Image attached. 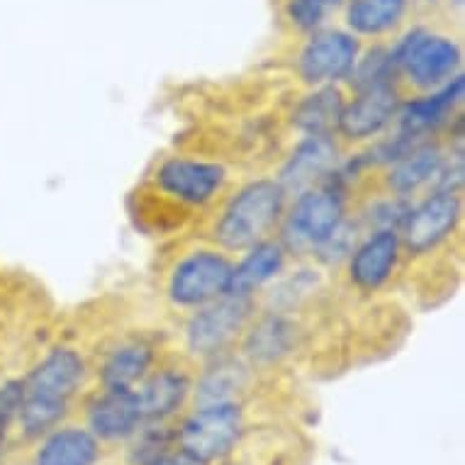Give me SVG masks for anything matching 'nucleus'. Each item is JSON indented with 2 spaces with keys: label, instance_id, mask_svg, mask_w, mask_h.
Segmentation results:
<instances>
[{
  "label": "nucleus",
  "instance_id": "obj_22",
  "mask_svg": "<svg viewBox=\"0 0 465 465\" xmlns=\"http://www.w3.org/2000/svg\"><path fill=\"white\" fill-rule=\"evenodd\" d=\"M214 363L207 368L198 382V400L203 404L232 402L234 392L246 385V368L237 359L214 356Z\"/></svg>",
  "mask_w": 465,
  "mask_h": 465
},
{
  "label": "nucleus",
  "instance_id": "obj_14",
  "mask_svg": "<svg viewBox=\"0 0 465 465\" xmlns=\"http://www.w3.org/2000/svg\"><path fill=\"white\" fill-rule=\"evenodd\" d=\"M142 410H139L134 390H105L88 404V431L95 439L117 441L137 434L142 427Z\"/></svg>",
  "mask_w": 465,
  "mask_h": 465
},
{
  "label": "nucleus",
  "instance_id": "obj_20",
  "mask_svg": "<svg viewBox=\"0 0 465 465\" xmlns=\"http://www.w3.org/2000/svg\"><path fill=\"white\" fill-rule=\"evenodd\" d=\"M343 105H346V100H343L339 88L317 85L310 95L300 100L292 123L298 124V130L305 132L307 137L310 134L312 137H331L334 132H339Z\"/></svg>",
  "mask_w": 465,
  "mask_h": 465
},
{
  "label": "nucleus",
  "instance_id": "obj_11",
  "mask_svg": "<svg viewBox=\"0 0 465 465\" xmlns=\"http://www.w3.org/2000/svg\"><path fill=\"white\" fill-rule=\"evenodd\" d=\"M336 161H339V149H336L331 137H305L295 146V152L290 153L285 166L281 168V176L275 178L282 185L285 195L290 193L310 191L317 185L327 183L329 178H334Z\"/></svg>",
  "mask_w": 465,
  "mask_h": 465
},
{
  "label": "nucleus",
  "instance_id": "obj_3",
  "mask_svg": "<svg viewBox=\"0 0 465 465\" xmlns=\"http://www.w3.org/2000/svg\"><path fill=\"white\" fill-rule=\"evenodd\" d=\"M232 271H234V263L220 252L198 249L188 253L168 275V300L188 310L210 305L222 295H229Z\"/></svg>",
  "mask_w": 465,
  "mask_h": 465
},
{
  "label": "nucleus",
  "instance_id": "obj_7",
  "mask_svg": "<svg viewBox=\"0 0 465 465\" xmlns=\"http://www.w3.org/2000/svg\"><path fill=\"white\" fill-rule=\"evenodd\" d=\"M460 220V198L458 191L436 188L420 205L407 210L402 220V246L410 253H429L453 234Z\"/></svg>",
  "mask_w": 465,
  "mask_h": 465
},
{
  "label": "nucleus",
  "instance_id": "obj_26",
  "mask_svg": "<svg viewBox=\"0 0 465 465\" xmlns=\"http://www.w3.org/2000/svg\"><path fill=\"white\" fill-rule=\"evenodd\" d=\"M341 0H290L288 15L292 25H298L300 30H317L331 10L339 8Z\"/></svg>",
  "mask_w": 465,
  "mask_h": 465
},
{
  "label": "nucleus",
  "instance_id": "obj_1",
  "mask_svg": "<svg viewBox=\"0 0 465 465\" xmlns=\"http://www.w3.org/2000/svg\"><path fill=\"white\" fill-rule=\"evenodd\" d=\"M285 213V191L278 181L261 178L244 185L224 207L214 237L227 252H246L259 244Z\"/></svg>",
  "mask_w": 465,
  "mask_h": 465
},
{
  "label": "nucleus",
  "instance_id": "obj_5",
  "mask_svg": "<svg viewBox=\"0 0 465 465\" xmlns=\"http://www.w3.org/2000/svg\"><path fill=\"white\" fill-rule=\"evenodd\" d=\"M390 54L397 71H404L414 85L431 91L456 76L460 64V49L453 39L424 30L410 32Z\"/></svg>",
  "mask_w": 465,
  "mask_h": 465
},
{
  "label": "nucleus",
  "instance_id": "obj_24",
  "mask_svg": "<svg viewBox=\"0 0 465 465\" xmlns=\"http://www.w3.org/2000/svg\"><path fill=\"white\" fill-rule=\"evenodd\" d=\"M407 0H351L349 25L359 35H382L404 15Z\"/></svg>",
  "mask_w": 465,
  "mask_h": 465
},
{
  "label": "nucleus",
  "instance_id": "obj_15",
  "mask_svg": "<svg viewBox=\"0 0 465 465\" xmlns=\"http://www.w3.org/2000/svg\"><path fill=\"white\" fill-rule=\"evenodd\" d=\"M463 88L465 81L458 74V76H453L443 85L434 88L431 95H427V98L412 100L407 105H400V113H397V117H400V132L410 134L414 139H421L424 134L436 130L439 124L449 120L453 107L463 100Z\"/></svg>",
  "mask_w": 465,
  "mask_h": 465
},
{
  "label": "nucleus",
  "instance_id": "obj_16",
  "mask_svg": "<svg viewBox=\"0 0 465 465\" xmlns=\"http://www.w3.org/2000/svg\"><path fill=\"white\" fill-rule=\"evenodd\" d=\"M446 163H449V159L439 146L431 144V142H420L412 149H407L400 159L392 161L388 183L397 198H407V195H414L427 185H439V178H441Z\"/></svg>",
  "mask_w": 465,
  "mask_h": 465
},
{
  "label": "nucleus",
  "instance_id": "obj_23",
  "mask_svg": "<svg viewBox=\"0 0 465 465\" xmlns=\"http://www.w3.org/2000/svg\"><path fill=\"white\" fill-rule=\"evenodd\" d=\"M292 343V331H290L288 322L282 317H266L261 320L256 327L246 336V356L259 363H273L281 356H285Z\"/></svg>",
  "mask_w": 465,
  "mask_h": 465
},
{
  "label": "nucleus",
  "instance_id": "obj_29",
  "mask_svg": "<svg viewBox=\"0 0 465 465\" xmlns=\"http://www.w3.org/2000/svg\"><path fill=\"white\" fill-rule=\"evenodd\" d=\"M153 465H207V463H203V460H198V458L188 456V453H183V450H178V453H168V456H163Z\"/></svg>",
  "mask_w": 465,
  "mask_h": 465
},
{
  "label": "nucleus",
  "instance_id": "obj_28",
  "mask_svg": "<svg viewBox=\"0 0 465 465\" xmlns=\"http://www.w3.org/2000/svg\"><path fill=\"white\" fill-rule=\"evenodd\" d=\"M25 402V378H8L0 382V429L17 424Z\"/></svg>",
  "mask_w": 465,
  "mask_h": 465
},
{
  "label": "nucleus",
  "instance_id": "obj_19",
  "mask_svg": "<svg viewBox=\"0 0 465 465\" xmlns=\"http://www.w3.org/2000/svg\"><path fill=\"white\" fill-rule=\"evenodd\" d=\"M191 392V381L181 371H159L146 378L137 392L139 410L144 420H166L183 407L185 397Z\"/></svg>",
  "mask_w": 465,
  "mask_h": 465
},
{
  "label": "nucleus",
  "instance_id": "obj_4",
  "mask_svg": "<svg viewBox=\"0 0 465 465\" xmlns=\"http://www.w3.org/2000/svg\"><path fill=\"white\" fill-rule=\"evenodd\" d=\"M242 410L234 402L203 404L178 431L181 450L203 463L220 460L234 449L242 436Z\"/></svg>",
  "mask_w": 465,
  "mask_h": 465
},
{
  "label": "nucleus",
  "instance_id": "obj_13",
  "mask_svg": "<svg viewBox=\"0 0 465 465\" xmlns=\"http://www.w3.org/2000/svg\"><path fill=\"white\" fill-rule=\"evenodd\" d=\"M400 249H402V239L395 227L375 229L371 237L363 239L351 252L349 275L353 285L363 292L382 288L400 261Z\"/></svg>",
  "mask_w": 465,
  "mask_h": 465
},
{
  "label": "nucleus",
  "instance_id": "obj_9",
  "mask_svg": "<svg viewBox=\"0 0 465 465\" xmlns=\"http://www.w3.org/2000/svg\"><path fill=\"white\" fill-rule=\"evenodd\" d=\"M227 181V171L220 163L198 159L163 161L156 171V185L171 198L188 203V205H205L222 191Z\"/></svg>",
  "mask_w": 465,
  "mask_h": 465
},
{
  "label": "nucleus",
  "instance_id": "obj_10",
  "mask_svg": "<svg viewBox=\"0 0 465 465\" xmlns=\"http://www.w3.org/2000/svg\"><path fill=\"white\" fill-rule=\"evenodd\" d=\"M85 378V361L69 346H56L25 375V395L69 402Z\"/></svg>",
  "mask_w": 465,
  "mask_h": 465
},
{
  "label": "nucleus",
  "instance_id": "obj_27",
  "mask_svg": "<svg viewBox=\"0 0 465 465\" xmlns=\"http://www.w3.org/2000/svg\"><path fill=\"white\" fill-rule=\"evenodd\" d=\"M171 434L166 429H146L144 434L139 436V441L134 443V449L130 453L132 465H153L163 456L171 453Z\"/></svg>",
  "mask_w": 465,
  "mask_h": 465
},
{
  "label": "nucleus",
  "instance_id": "obj_18",
  "mask_svg": "<svg viewBox=\"0 0 465 465\" xmlns=\"http://www.w3.org/2000/svg\"><path fill=\"white\" fill-rule=\"evenodd\" d=\"M100 458L98 439L81 427L52 429L37 449L35 465H95Z\"/></svg>",
  "mask_w": 465,
  "mask_h": 465
},
{
  "label": "nucleus",
  "instance_id": "obj_21",
  "mask_svg": "<svg viewBox=\"0 0 465 465\" xmlns=\"http://www.w3.org/2000/svg\"><path fill=\"white\" fill-rule=\"evenodd\" d=\"M153 363V349L144 341H124L105 359L100 381L105 390H132Z\"/></svg>",
  "mask_w": 465,
  "mask_h": 465
},
{
  "label": "nucleus",
  "instance_id": "obj_30",
  "mask_svg": "<svg viewBox=\"0 0 465 465\" xmlns=\"http://www.w3.org/2000/svg\"><path fill=\"white\" fill-rule=\"evenodd\" d=\"M8 436L10 429H0V458L8 453Z\"/></svg>",
  "mask_w": 465,
  "mask_h": 465
},
{
  "label": "nucleus",
  "instance_id": "obj_2",
  "mask_svg": "<svg viewBox=\"0 0 465 465\" xmlns=\"http://www.w3.org/2000/svg\"><path fill=\"white\" fill-rule=\"evenodd\" d=\"M343 195L334 185V178L300 193L282 220L281 244L285 252L322 253L343 227Z\"/></svg>",
  "mask_w": 465,
  "mask_h": 465
},
{
  "label": "nucleus",
  "instance_id": "obj_25",
  "mask_svg": "<svg viewBox=\"0 0 465 465\" xmlns=\"http://www.w3.org/2000/svg\"><path fill=\"white\" fill-rule=\"evenodd\" d=\"M66 410H69V402H49V400L25 395L17 424L27 439H37V436L49 434L52 429L59 427V421L66 417Z\"/></svg>",
  "mask_w": 465,
  "mask_h": 465
},
{
  "label": "nucleus",
  "instance_id": "obj_6",
  "mask_svg": "<svg viewBox=\"0 0 465 465\" xmlns=\"http://www.w3.org/2000/svg\"><path fill=\"white\" fill-rule=\"evenodd\" d=\"M252 312V298L222 295L210 305L198 307L185 329V341L195 356L214 359L222 356L229 343L237 339Z\"/></svg>",
  "mask_w": 465,
  "mask_h": 465
},
{
  "label": "nucleus",
  "instance_id": "obj_17",
  "mask_svg": "<svg viewBox=\"0 0 465 465\" xmlns=\"http://www.w3.org/2000/svg\"><path fill=\"white\" fill-rule=\"evenodd\" d=\"M246 252L249 253L232 271L229 282V295L237 298H252L256 290L275 281V275L285 266V246L273 239H263Z\"/></svg>",
  "mask_w": 465,
  "mask_h": 465
},
{
  "label": "nucleus",
  "instance_id": "obj_8",
  "mask_svg": "<svg viewBox=\"0 0 465 465\" xmlns=\"http://www.w3.org/2000/svg\"><path fill=\"white\" fill-rule=\"evenodd\" d=\"M359 62V42L346 32L329 30L314 35L300 54L298 71L307 84L331 85L351 76Z\"/></svg>",
  "mask_w": 465,
  "mask_h": 465
},
{
  "label": "nucleus",
  "instance_id": "obj_31",
  "mask_svg": "<svg viewBox=\"0 0 465 465\" xmlns=\"http://www.w3.org/2000/svg\"><path fill=\"white\" fill-rule=\"evenodd\" d=\"M456 3H463V0H456Z\"/></svg>",
  "mask_w": 465,
  "mask_h": 465
},
{
  "label": "nucleus",
  "instance_id": "obj_12",
  "mask_svg": "<svg viewBox=\"0 0 465 465\" xmlns=\"http://www.w3.org/2000/svg\"><path fill=\"white\" fill-rule=\"evenodd\" d=\"M400 113V95L395 84L371 85L361 88L359 95L343 105L339 132L346 139L361 142L381 134Z\"/></svg>",
  "mask_w": 465,
  "mask_h": 465
}]
</instances>
